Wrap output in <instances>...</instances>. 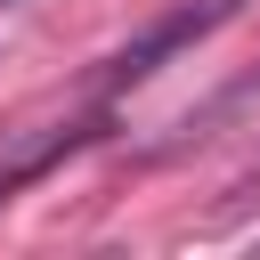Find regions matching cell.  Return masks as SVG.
<instances>
[{"mask_svg":"<svg viewBox=\"0 0 260 260\" xmlns=\"http://www.w3.org/2000/svg\"><path fill=\"white\" fill-rule=\"evenodd\" d=\"M244 106H260V73H252V81H236V89H228V98H219L203 122H219V114H244Z\"/></svg>","mask_w":260,"mask_h":260,"instance_id":"obj_2","label":"cell"},{"mask_svg":"<svg viewBox=\"0 0 260 260\" xmlns=\"http://www.w3.org/2000/svg\"><path fill=\"white\" fill-rule=\"evenodd\" d=\"M236 8H244V0H195V8H179V16H162L154 32H138L130 49H114V57H106V81H146V73H154V65H162L171 49H187V41H203V32H211V24H228Z\"/></svg>","mask_w":260,"mask_h":260,"instance_id":"obj_1","label":"cell"}]
</instances>
